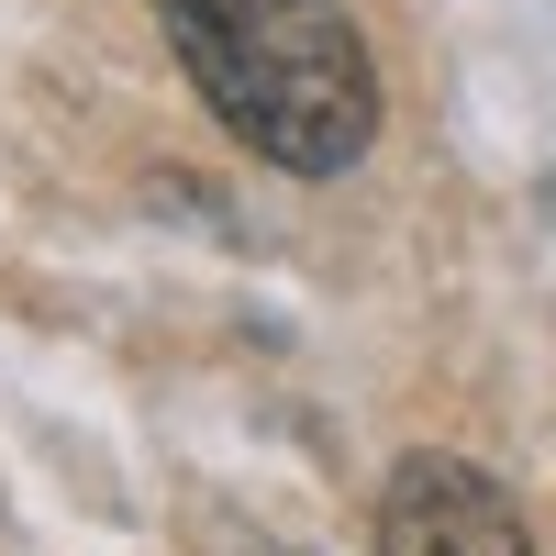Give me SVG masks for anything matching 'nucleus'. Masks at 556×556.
<instances>
[{
	"label": "nucleus",
	"instance_id": "f257e3e1",
	"mask_svg": "<svg viewBox=\"0 0 556 556\" xmlns=\"http://www.w3.org/2000/svg\"><path fill=\"white\" fill-rule=\"evenodd\" d=\"M156 12L235 146H256L290 178H334L367 156L379 67L334 0H156Z\"/></svg>",
	"mask_w": 556,
	"mask_h": 556
},
{
	"label": "nucleus",
	"instance_id": "f03ea898",
	"mask_svg": "<svg viewBox=\"0 0 556 556\" xmlns=\"http://www.w3.org/2000/svg\"><path fill=\"white\" fill-rule=\"evenodd\" d=\"M379 556H534L523 513L456 456H401L379 501Z\"/></svg>",
	"mask_w": 556,
	"mask_h": 556
}]
</instances>
